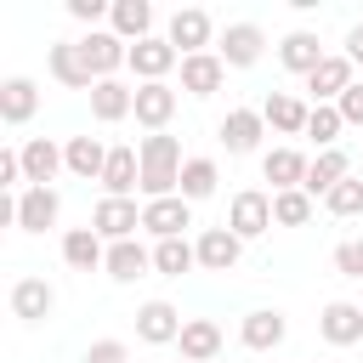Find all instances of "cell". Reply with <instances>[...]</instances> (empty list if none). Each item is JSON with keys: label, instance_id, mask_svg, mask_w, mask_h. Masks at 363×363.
<instances>
[{"label": "cell", "instance_id": "cell-1", "mask_svg": "<svg viewBox=\"0 0 363 363\" xmlns=\"http://www.w3.org/2000/svg\"><path fill=\"white\" fill-rule=\"evenodd\" d=\"M79 51H85V62H91L96 79H113L119 68H130V45H125L113 28H91V34L79 40Z\"/></svg>", "mask_w": 363, "mask_h": 363}, {"label": "cell", "instance_id": "cell-2", "mask_svg": "<svg viewBox=\"0 0 363 363\" xmlns=\"http://www.w3.org/2000/svg\"><path fill=\"white\" fill-rule=\"evenodd\" d=\"M227 227H233L238 238H261V233L272 227V199H267L261 187L233 193V204H227Z\"/></svg>", "mask_w": 363, "mask_h": 363}, {"label": "cell", "instance_id": "cell-3", "mask_svg": "<svg viewBox=\"0 0 363 363\" xmlns=\"http://www.w3.org/2000/svg\"><path fill=\"white\" fill-rule=\"evenodd\" d=\"M210 34H216V23H210V11H199V6H182V11L170 17V28H164V40H170L182 57H199V51L210 45Z\"/></svg>", "mask_w": 363, "mask_h": 363}, {"label": "cell", "instance_id": "cell-4", "mask_svg": "<svg viewBox=\"0 0 363 363\" xmlns=\"http://www.w3.org/2000/svg\"><path fill=\"white\" fill-rule=\"evenodd\" d=\"M261 51H267V34H261L255 23H227V34H221V45H216V57H221L227 68H255Z\"/></svg>", "mask_w": 363, "mask_h": 363}, {"label": "cell", "instance_id": "cell-5", "mask_svg": "<svg viewBox=\"0 0 363 363\" xmlns=\"http://www.w3.org/2000/svg\"><path fill=\"white\" fill-rule=\"evenodd\" d=\"M45 62H51V79H57V85H68V91H91V85H96V74H91V62H85L79 40H57V45L45 51Z\"/></svg>", "mask_w": 363, "mask_h": 363}, {"label": "cell", "instance_id": "cell-6", "mask_svg": "<svg viewBox=\"0 0 363 363\" xmlns=\"http://www.w3.org/2000/svg\"><path fill=\"white\" fill-rule=\"evenodd\" d=\"M91 227L102 233V244H119V238H136L142 210H136V199H102V204L91 210Z\"/></svg>", "mask_w": 363, "mask_h": 363}, {"label": "cell", "instance_id": "cell-7", "mask_svg": "<svg viewBox=\"0 0 363 363\" xmlns=\"http://www.w3.org/2000/svg\"><path fill=\"white\" fill-rule=\"evenodd\" d=\"M182 227H193V204H187L182 193L142 204V233H153V238H182Z\"/></svg>", "mask_w": 363, "mask_h": 363}, {"label": "cell", "instance_id": "cell-8", "mask_svg": "<svg viewBox=\"0 0 363 363\" xmlns=\"http://www.w3.org/2000/svg\"><path fill=\"white\" fill-rule=\"evenodd\" d=\"M318 335H323L329 346H357V340H363V306H357V301H329V306L318 312Z\"/></svg>", "mask_w": 363, "mask_h": 363}, {"label": "cell", "instance_id": "cell-9", "mask_svg": "<svg viewBox=\"0 0 363 363\" xmlns=\"http://www.w3.org/2000/svg\"><path fill=\"white\" fill-rule=\"evenodd\" d=\"M176 62H182V51H176L164 34H153V40L130 45V68H136V79H142V85H159V79H164Z\"/></svg>", "mask_w": 363, "mask_h": 363}, {"label": "cell", "instance_id": "cell-10", "mask_svg": "<svg viewBox=\"0 0 363 363\" xmlns=\"http://www.w3.org/2000/svg\"><path fill=\"white\" fill-rule=\"evenodd\" d=\"M57 216H62L57 187H23V193H17V227H23V233H45V227H57Z\"/></svg>", "mask_w": 363, "mask_h": 363}, {"label": "cell", "instance_id": "cell-11", "mask_svg": "<svg viewBox=\"0 0 363 363\" xmlns=\"http://www.w3.org/2000/svg\"><path fill=\"white\" fill-rule=\"evenodd\" d=\"M238 255H244V238L233 227H204L199 233V267L204 272H233Z\"/></svg>", "mask_w": 363, "mask_h": 363}, {"label": "cell", "instance_id": "cell-12", "mask_svg": "<svg viewBox=\"0 0 363 363\" xmlns=\"http://www.w3.org/2000/svg\"><path fill=\"white\" fill-rule=\"evenodd\" d=\"M182 312L170 306V301H142V312H136V335L147 340V346H170V340H182Z\"/></svg>", "mask_w": 363, "mask_h": 363}, {"label": "cell", "instance_id": "cell-13", "mask_svg": "<svg viewBox=\"0 0 363 363\" xmlns=\"http://www.w3.org/2000/svg\"><path fill=\"white\" fill-rule=\"evenodd\" d=\"M17 153H23V182H28V187H51V176H57V170H68L62 147H57V142H45V136L23 142Z\"/></svg>", "mask_w": 363, "mask_h": 363}, {"label": "cell", "instance_id": "cell-14", "mask_svg": "<svg viewBox=\"0 0 363 363\" xmlns=\"http://www.w3.org/2000/svg\"><path fill=\"white\" fill-rule=\"evenodd\" d=\"M306 170H312V159H306L301 147H272V153L261 159V176L272 182V193H289V187H306Z\"/></svg>", "mask_w": 363, "mask_h": 363}, {"label": "cell", "instance_id": "cell-15", "mask_svg": "<svg viewBox=\"0 0 363 363\" xmlns=\"http://www.w3.org/2000/svg\"><path fill=\"white\" fill-rule=\"evenodd\" d=\"M227 79V62L216 51H199V57H182V91L187 96H216Z\"/></svg>", "mask_w": 363, "mask_h": 363}, {"label": "cell", "instance_id": "cell-16", "mask_svg": "<svg viewBox=\"0 0 363 363\" xmlns=\"http://www.w3.org/2000/svg\"><path fill=\"white\" fill-rule=\"evenodd\" d=\"M261 136H267V119H261L255 108H233V113L221 119V147H227V153H255Z\"/></svg>", "mask_w": 363, "mask_h": 363}, {"label": "cell", "instance_id": "cell-17", "mask_svg": "<svg viewBox=\"0 0 363 363\" xmlns=\"http://www.w3.org/2000/svg\"><path fill=\"white\" fill-rule=\"evenodd\" d=\"M108 199H130L142 187V153L136 147H108V170H102Z\"/></svg>", "mask_w": 363, "mask_h": 363}, {"label": "cell", "instance_id": "cell-18", "mask_svg": "<svg viewBox=\"0 0 363 363\" xmlns=\"http://www.w3.org/2000/svg\"><path fill=\"white\" fill-rule=\"evenodd\" d=\"M352 85H357V79H352V57H323L318 74H306V91H312L318 102H340Z\"/></svg>", "mask_w": 363, "mask_h": 363}, {"label": "cell", "instance_id": "cell-19", "mask_svg": "<svg viewBox=\"0 0 363 363\" xmlns=\"http://www.w3.org/2000/svg\"><path fill=\"white\" fill-rule=\"evenodd\" d=\"M176 119V91L159 79V85H136V125H147V136L153 130H164Z\"/></svg>", "mask_w": 363, "mask_h": 363}, {"label": "cell", "instance_id": "cell-20", "mask_svg": "<svg viewBox=\"0 0 363 363\" xmlns=\"http://www.w3.org/2000/svg\"><path fill=\"white\" fill-rule=\"evenodd\" d=\"M261 119H267L278 136H306L312 108H306L301 96H289V91H272V96H267V108H261Z\"/></svg>", "mask_w": 363, "mask_h": 363}, {"label": "cell", "instance_id": "cell-21", "mask_svg": "<svg viewBox=\"0 0 363 363\" xmlns=\"http://www.w3.org/2000/svg\"><path fill=\"white\" fill-rule=\"evenodd\" d=\"M51 306H57V289H51L45 278H17V284H11V312H17L23 323L51 318Z\"/></svg>", "mask_w": 363, "mask_h": 363}, {"label": "cell", "instance_id": "cell-22", "mask_svg": "<svg viewBox=\"0 0 363 363\" xmlns=\"http://www.w3.org/2000/svg\"><path fill=\"white\" fill-rule=\"evenodd\" d=\"M176 346H182L187 363H216V357H221V323H210V318H187Z\"/></svg>", "mask_w": 363, "mask_h": 363}, {"label": "cell", "instance_id": "cell-23", "mask_svg": "<svg viewBox=\"0 0 363 363\" xmlns=\"http://www.w3.org/2000/svg\"><path fill=\"white\" fill-rule=\"evenodd\" d=\"M113 34L125 40V45H142V40H153V6L147 0H113Z\"/></svg>", "mask_w": 363, "mask_h": 363}, {"label": "cell", "instance_id": "cell-24", "mask_svg": "<svg viewBox=\"0 0 363 363\" xmlns=\"http://www.w3.org/2000/svg\"><path fill=\"white\" fill-rule=\"evenodd\" d=\"M329 51H323V40L318 34H306V28H295V34H284V45H278V62L289 68V74H318V62H323Z\"/></svg>", "mask_w": 363, "mask_h": 363}, {"label": "cell", "instance_id": "cell-25", "mask_svg": "<svg viewBox=\"0 0 363 363\" xmlns=\"http://www.w3.org/2000/svg\"><path fill=\"white\" fill-rule=\"evenodd\" d=\"M91 113H96L102 125H119L125 113H136V91L119 85V79H96V85H91Z\"/></svg>", "mask_w": 363, "mask_h": 363}, {"label": "cell", "instance_id": "cell-26", "mask_svg": "<svg viewBox=\"0 0 363 363\" xmlns=\"http://www.w3.org/2000/svg\"><path fill=\"white\" fill-rule=\"evenodd\" d=\"M34 108H40V85H34V79L17 74V79L0 85V119H6V125H28Z\"/></svg>", "mask_w": 363, "mask_h": 363}, {"label": "cell", "instance_id": "cell-27", "mask_svg": "<svg viewBox=\"0 0 363 363\" xmlns=\"http://www.w3.org/2000/svg\"><path fill=\"white\" fill-rule=\"evenodd\" d=\"M62 159H68V170H74L79 182H102V170H108V147H102L96 136H68Z\"/></svg>", "mask_w": 363, "mask_h": 363}, {"label": "cell", "instance_id": "cell-28", "mask_svg": "<svg viewBox=\"0 0 363 363\" xmlns=\"http://www.w3.org/2000/svg\"><path fill=\"white\" fill-rule=\"evenodd\" d=\"M346 176H352V159H346L340 147H329V153H318V159H312V170H306V187H301V193H312V199L323 193V199H329V193H335Z\"/></svg>", "mask_w": 363, "mask_h": 363}, {"label": "cell", "instance_id": "cell-29", "mask_svg": "<svg viewBox=\"0 0 363 363\" xmlns=\"http://www.w3.org/2000/svg\"><path fill=\"white\" fill-rule=\"evenodd\" d=\"M62 261H68L74 272H91V267H102V261H108V250H102V233H96V227H74V233H62Z\"/></svg>", "mask_w": 363, "mask_h": 363}, {"label": "cell", "instance_id": "cell-30", "mask_svg": "<svg viewBox=\"0 0 363 363\" xmlns=\"http://www.w3.org/2000/svg\"><path fill=\"white\" fill-rule=\"evenodd\" d=\"M284 335H289L284 312H250V318H244V329H238V340H244L250 352H278V346H284Z\"/></svg>", "mask_w": 363, "mask_h": 363}, {"label": "cell", "instance_id": "cell-31", "mask_svg": "<svg viewBox=\"0 0 363 363\" xmlns=\"http://www.w3.org/2000/svg\"><path fill=\"white\" fill-rule=\"evenodd\" d=\"M108 278H119V284H130V278H142L147 267H153V250H142L136 238H119V244H108Z\"/></svg>", "mask_w": 363, "mask_h": 363}, {"label": "cell", "instance_id": "cell-32", "mask_svg": "<svg viewBox=\"0 0 363 363\" xmlns=\"http://www.w3.org/2000/svg\"><path fill=\"white\" fill-rule=\"evenodd\" d=\"M153 267H159L164 278H182V272L199 267V244H187V238H159V244H153Z\"/></svg>", "mask_w": 363, "mask_h": 363}, {"label": "cell", "instance_id": "cell-33", "mask_svg": "<svg viewBox=\"0 0 363 363\" xmlns=\"http://www.w3.org/2000/svg\"><path fill=\"white\" fill-rule=\"evenodd\" d=\"M216 182H221L216 159H187V164H182V199H187V204L210 199V193H216Z\"/></svg>", "mask_w": 363, "mask_h": 363}, {"label": "cell", "instance_id": "cell-34", "mask_svg": "<svg viewBox=\"0 0 363 363\" xmlns=\"http://www.w3.org/2000/svg\"><path fill=\"white\" fill-rule=\"evenodd\" d=\"M340 130H346V119H340V108H335V102H312V119H306V136L318 142V153H329Z\"/></svg>", "mask_w": 363, "mask_h": 363}, {"label": "cell", "instance_id": "cell-35", "mask_svg": "<svg viewBox=\"0 0 363 363\" xmlns=\"http://www.w3.org/2000/svg\"><path fill=\"white\" fill-rule=\"evenodd\" d=\"M272 221H278V227H306V221H312V193H301V187L272 193Z\"/></svg>", "mask_w": 363, "mask_h": 363}, {"label": "cell", "instance_id": "cell-36", "mask_svg": "<svg viewBox=\"0 0 363 363\" xmlns=\"http://www.w3.org/2000/svg\"><path fill=\"white\" fill-rule=\"evenodd\" d=\"M142 164H170V170H182L187 159H182V142L176 136H164V130H153V136H142Z\"/></svg>", "mask_w": 363, "mask_h": 363}, {"label": "cell", "instance_id": "cell-37", "mask_svg": "<svg viewBox=\"0 0 363 363\" xmlns=\"http://www.w3.org/2000/svg\"><path fill=\"white\" fill-rule=\"evenodd\" d=\"M323 204H329V216H363V182H357V176H346Z\"/></svg>", "mask_w": 363, "mask_h": 363}, {"label": "cell", "instance_id": "cell-38", "mask_svg": "<svg viewBox=\"0 0 363 363\" xmlns=\"http://www.w3.org/2000/svg\"><path fill=\"white\" fill-rule=\"evenodd\" d=\"M335 272L340 278H363V238H340L335 244Z\"/></svg>", "mask_w": 363, "mask_h": 363}, {"label": "cell", "instance_id": "cell-39", "mask_svg": "<svg viewBox=\"0 0 363 363\" xmlns=\"http://www.w3.org/2000/svg\"><path fill=\"white\" fill-rule=\"evenodd\" d=\"M85 363H130V346L125 340H91L85 346Z\"/></svg>", "mask_w": 363, "mask_h": 363}, {"label": "cell", "instance_id": "cell-40", "mask_svg": "<svg viewBox=\"0 0 363 363\" xmlns=\"http://www.w3.org/2000/svg\"><path fill=\"white\" fill-rule=\"evenodd\" d=\"M68 17L74 23H102V17H113V0H68Z\"/></svg>", "mask_w": 363, "mask_h": 363}, {"label": "cell", "instance_id": "cell-41", "mask_svg": "<svg viewBox=\"0 0 363 363\" xmlns=\"http://www.w3.org/2000/svg\"><path fill=\"white\" fill-rule=\"evenodd\" d=\"M335 108H340V119H346V125H363V79H357V85H352Z\"/></svg>", "mask_w": 363, "mask_h": 363}, {"label": "cell", "instance_id": "cell-42", "mask_svg": "<svg viewBox=\"0 0 363 363\" xmlns=\"http://www.w3.org/2000/svg\"><path fill=\"white\" fill-rule=\"evenodd\" d=\"M0 187H23V153H0Z\"/></svg>", "mask_w": 363, "mask_h": 363}, {"label": "cell", "instance_id": "cell-43", "mask_svg": "<svg viewBox=\"0 0 363 363\" xmlns=\"http://www.w3.org/2000/svg\"><path fill=\"white\" fill-rule=\"evenodd\" d=\"M346 57H352V68H363V23L346 34Z\"/></svg>", "mask_w": 363, "mask_h": 363}, {"label": "cell", "instance_id": "cell-44", "mask_svg": "<svg viewBox=\"0 0 363 363\" xmlns=\"http://www.w3.org/2000/svg\"><path fill=\"white\" fill-rule=\"evenodd\" d=\"M216 363H221V357H216Z\"/></svg>", "mask_w": 363, "mask_h": 363}, {"label": "cell", "instance_id": "cell-45", "mask_svg": "<svg viewBox=\"0 0 363 363\" xmlns=\"http://www.w3.org/2000/svg\"><path fill=\"white\" fill-rule=\"evenodd\" d=\"M357 306H363V301H357Z\"/></svg>", "mask_w": 363, "mask_h": 363}]
</instances>
